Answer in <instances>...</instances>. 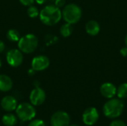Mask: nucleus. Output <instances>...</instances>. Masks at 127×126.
Listing matches in <instances>:
<instances>
[{"mask_svg": "<svg viewBox=\"0 0 127 126\" xmlns=\"http://www.w3.org/2000/svg\"><path fill=\"white\" fill-rule=\"evenodd\" d=\"M28 126H45V124L43 120L36 119V120H31Z\"/></svg>", "mask_w": 127, "mask_h": 126, "instance_id": "obj_20", "label": "nucleus"}, {"mask_svg": "<svg viewBox=\"0 0 127 126\" xmlns=\"http://www.w3.org/2000/svg\"><path fill=\"white\" fill-rule=\"evenodd\" d=\"M39 45L38 38L33 33H28L18 41V48L23 53H31L36 50Z\"/></svg>", "mask_w": 127, "mask_h": 126, "instance_id": "obj_4", "label": "nucleus"}, {"mask_svg": "<svg viewBox=\"0 0 127 126\" xmlns=\"http://www.w3.org/2000/svg\"><path fill=\"white\" fill-rule=\"evenodd\" d=\"M124 42H125V45H126V46L127 47V36H125V39H124Z\"/></svg>", "mask_w": 127, "mask_h": 126, "instance_id": "obj_27", "label": "nucleus"}, {"mask_svg": "<svg viewBox=\"0 0 127 126\" xmlns=\"http://www.w3.org/2000/svg\"><path fill=\"white\" fill-rule=\"evenodd\" d=\"M50 65L49 58L45 55H38L33 58L31 61V68L35 71H42Z\"/></svg>", "mask_w": 127, "mask_h": 126, "instance_id": "obj_8", "label": "nucleus"}, {"mask_svg": "<svg viewBox=\"0 0 127 126\" xmlns=\"http://www.w3.org/2000/svg\"><path fill=\"white\" fill-rule=\"evenodd\" d=\"M35 1L38 4H43L44 3H45L47 1V0H35Z\"/></svg>", "mask_w": 127, "mask_h": 126, "instance_id": "obj_26", "label": "nucleus"}, {"mask_svg": "<svg viewBox=\"0 0 127 126\" xmlns=\"http://www.w3.org/2000/svg\"><path fill=\"white\" fill-rule=\"evenodd\" d=\"M117 96L120 99H125L127 97V83L121 84L117 88Z\"/></svg>", "mask_w": 127, "mask_h": 126, "instance_id": "obj_18", "label": "nucleus"}, {"mask_svg": "<svg viewBox=\"0 0 127 126\" xmlns=\"http://www.w3.org/2000/svg\"><path fill=\"white\" fill-rule=\"evenodd\" d=\"M109 126H127L126 123L124 121L121 120H115L114 121H112Z\"/></svg>", "mask_w": 127, "mask_h": 126, "instance_id": "obj_21", "label": "nucleus"}, {"mask_svg": "<svg viewBox=\"0 0 127 126\" xmlns=\"http://www.w3.org/2000/svg\"><path fill=\"white\" fill-rule=\"evenodd\" d=\"M15 111L17 117L22 122L32 120L36 114L34 105L28 102L20 103L19 105H17Z\"/></svg>", "mask_w": 127, "mask_h": 126, "instance_id": "obj_5", "label": "nucleus"}, {"mask_svg": "<svg viewBox=\"0 0 127 126\" xmlns=\"http://www.w3.org/2000/svg\"><path fill=\"white\" fill-rule=\"evenodd\" d=\"M6 60L10 66L13 68H17L23 62V53L19 49H10L7 52Z\"/></svg>", "mask_w": 127, "mask_h": 126, "instance_id": "obj_6", "label": "nucleus"}, {"mask_svg": "<svg viewBox=\"0 0 127 126\" xmlns=\"http://www.w3.org/2000/svg\"><path fill=\"white\" fill-rule=\"evenodd\" d=\"M40 21L47 26L57 25L62 19V10L55 5H47L39 11Z\"/></svg>", "mask_w": 127, "mask_h": 126, "instance_id": "obj_1", "label": "nucleus"}, {"mask_svg": "<svg viewBox=\"0 0 127 126\" xmlns=\"http://www.w3.org/2000/svg\"><path fill=\"white\" fill-rule=\"evenodd\" d=\"M100 92L103 97L112 99L115 97L117 94V88L111 82H105L101 85L100 88Z\"/></svg>", "mask_w": 127, "mask_h": 126, "instance_id": "obj_11", "label": "nucleus"}, {"mask_svg": "<svg viewBox=\"0 0 127 126\" xmlns=\"http://www.w3.org/2000/svg\"><path fill=\"white\" fill-rule=\"evenodd\" d=\"M19 2L24 6L29 7L31 5H33V4L35 2V0H19Z\"/></svg>", "mask_w": 127, "mask_h": 126, "instance_id": "obj_22", "label": "nucleus"}, {"mask_svg": "<svg viewBox=\"0 0 127 126\" xmlns=\"http://www.w3.org/2000/svg\"><path fill=\"white\" fill-rule=\"evenodd\" d=\"M120 53L122 56L124 57H127V47H124L120 50Z\"/></svg>", "mask_w": 127, "mask_h": 126, "instance_id": "obj_24", "label": "nucleus"}, {"mask_svg": "<svg viewBox=\"0 0 127 126\" xmlns=\"http://www.w3.org/2000/svg\"><path fill=\"white\" fill-rule=\"evenodd\" d=\"M124 108V103L120 98L109 99L103 105V112L104 115L109 119H115L119 117Z\"/></svg>", "mask_w": 127, "mask_h": 126, "instance_id": "obj_2", "label": "nucleus"}, {"mask_svg": "<svg viewBox=\"0 0 127 126\" xmlns=\"http://www.w3.org/2000/svg\"><path fill=\"white\" fill-rule=\"evenodd\" d=\"M7 39L12 42H18V41L20 39V33L16 29H10L7 31L6 33Z\"/></svg>", "mask_w": 127, "mask_h": 126, "instance_id": "obj_17", "label": "nucleus"}, {"mask_svg": "<svg viewBox=\"0 0 127 126\" xmlns=\"http://www.w3.org/2000/svg\"><path fill=\"white\" fill-rule=\"evenodd\" d=\"M72 32H73L72 25H71L69 23H67V22L62 25L60 28V33L61 36L65 37V38L70 36L71 35Z\"/></svg>", "mask_w": 127, "mask_h": 126, "instance_id": "obj_16", "label": "nucleus"}, {"mask_svg": "<svg viewBox=\"0 0 127 126\" xmlns=\"http://www.w3.org/2000/svg\"><path fill=\"white\" fill-rule=\"evenodd\" d=\"M13 81L11 78L5 74H0V91L7 92L11 90Z\"/></svg>", "mask_w": 127, "mask_h": 126, "instance_id": "obj_14", "label": "nucleus"}, {"mask_svg": "<svg viewBox=\"0 0 127 126\" xmlns=\"http://www.w3.org/2000/svg\"><path fill=\"white\" fill-rule=\"evenodd\" d=\"M29 99L31 103L34 106L40 105L45 102L46 99V94L45 91L41 88L36 87L31 91L29 96Z\"/></svg>", "mask_w": 127, "mask_h": 126, "instance_id": "obj_10", "label": "nucleus"}, {"mask_svg": "<svg viewBox=\"0 0 127 126\" xmlns=\"http://www.w3.org/2000/svg\"><path fill=\"white\" fill-rule=\"evenodd\" d=\"M82 118L85 125L89 126H93L99 119V112L95 107L88 108L84 111Z\"/></svg>", "mask_w": 127, "mask_h": 126, "instance_id": "obj_9", "label": "nucleus"}, {"mask_svg": "<svg viewBox=\"0 0 127 126\" xmlns=\"http://www.w3.org/2000/svg\"><path fill=\"white\" fill-rule=\"evenodd\" d=\"M78 126V125H71V126Z\"/></svg>", "mask_w": 127, "mask_h": 126, "instance_id": "obj_29", "label": "nucleus"}, {"mask_svg": "<svg viewBox=\"0 0 127 126\" xmlns=\"http://www.w3.org/2000/svg\"><path fill=\"white\" fill-rule=\"evenodd\" d=\"M54 5L59 8L63 7L65 5V0H55Z\"/></svg>", "mask_w": 127, "mask_h": 126, "instance_id": "obj_23", "label": "nucleus"}, {"mask_svg": "<svg viewBox=\"0 0 127 126\" xmlns=\"http://www.w3.org/2000/svg\"><path fill=\"white\" fill-rule=\"evenodd\" d=\"M5 49V44L3 41L0 40V53H2Z\"/></svg>", "mask_w": 127, "mask_h": 126, "instance_id": "obj_25", "label": "nucleus"}, {"mask_svg": "<svg viewBox=\"0 0 127 126\" xmlns=\"http://www.w3.org/2000/svg\"><path fill=\"white\" fill-rule=\"evenodd\" d=\"M85 30L89 35L92 36H95L99 33L100 30V27L99 23L97 21L90 20L86 24Z\"/></svg>", "mask_w": 127, "mask_h": 126, "instance_id": "obj_13", "label": "nucleus"}, {"mask_svg": "<svg viewBox=\"0 0 127 126\" xmlns=\"http://www.w3.org/2000/svg\"><path fill=\"white\" fill-rule=\"evenodd\" d=\"M17 105V101L13 96H5L1 100V107L7 112L15 111Z\"/></svg>", "mask_w": 127, "mask_h": 126, "instance_id": "obj_12", "label": "nucleus"}, {"mask_svg": "<svg viewBox=\"0 0 127 126\" xmlns=\"http://www.w3.org/2000/svg\"><path fill=\"white\" fill-rule=\"evenodd\" d=\"M70 123V117L68 113L63 111L55 112L51 117V126H68Z\"/></svg>", "mask_w": 127, "mask_h": 126, "instance_id": "obj_7", "label": "nucleus"}, {"mask_svg": "<svg viewBox=\"0 0 127 126\" xmlns=\"http://www.w3.org/2000/svg\"><path fill=\"white\" fill-rule=\"evenodd\" d=\"M1 122L5 126H14L17 123V117L13 114H6L2 117Z\"/></svg>", "mask_w": 127, "mask_h": 126, "instance_id": "obj_15", "label": "nucleus"}, {"mask_svg": "<svg viewBox=\"0 0 127 126\" xmlns=\"http://www.w3.org/2000/svg\"><path fill=\"white\" fill-rule=\"evenodd\" d=\"M1 60L0 59V68H1Z\"/></svg>", "mask_w": 127, "mask_h": 126, "instance_id": "obj_28", "label": "nucleus"}, {"mask_svg": "<svg viewBox=\"0 0 127 126\" xmlns=\"http://www.w3.org/2000/svg\"><path fill=\"white\" fill-rule=\"evenodd\" d=\"M27 13H28V16L30 17V18H32V19H34L37 16H39V11L38 10V8L34 6V5H31L28 7V10H27Z\"/></svg>", "mask_w": 127, "mask_h": 126, "instance_id": "obj_19", "label": "nucleus"}, {"mask_svg": "<svg viewBox=\"0 0 127 126\" xmlns=\"http://www.w3.org/2000/svg\"><path fill=\"white\" fill-rule=\"evenodd\" d=\"M82 17V10L77 4L71 3L63 7L62 10V18L71 25L77 23Z\"/></svg>", "mask_w": 127, "mask_h": 126, "instance_id": "obj_3", "label": "nucleus"}]
</instances>
